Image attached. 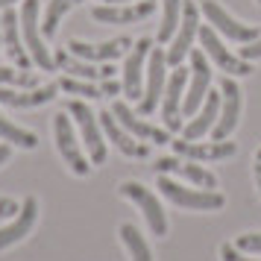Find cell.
Returning a JSON list of instances; mask_svg holds the SVG:
<instances>
[{
    "mask_svg": "<svg viewBox=\"0 0 261 261\" xmlns=\"http://www.w3.org/2000/svg\"><path fill=\"white\" fill-rule=\"evenodd\" d=\"M167 200L179 205V208H188V212H220L226 205V197L220 191H208V188H185L179 185L167 173H159V185Z\"/></svg>",
    "mask_w": 261,
    "mask_h": 261,
    "instance_id": "obj_1",
    "label": "cell"
},
{
    "mask_svg": "<svg viewBox=\"0 0 261 261\" xmlns=\"http://www.w3.org/2000/svg\"><path fill=\"white\" fill-rule=\"evenodd\" d=\"M21 36H24V47L30 53L33 65H38L41 71H53L56 59L50 56V50L44 47V38H41V24H38V0H24L21 3Z\"/></svg>",
    "mask_w": 261,
    "mask_h": 261,
    "instance_id": "obj_2",
    "label": "cell"
},
{
    "mask_svg": "<svg viewBox=\"0 0 261 261\" xmlns=\"http://www.w3.org/2000/svg\"><path fill=\"white\" fill-rule=\"evenodd\" d=\"M118 191H120V197H126L129 202L138 205V212L144 214V220H147V226H150V232H153L155 238L167 235V214H165V208H162V200H159L147 185L129 179V182H123Z\"/></svg>",
    "mask_w": 261,
    "mask_h": 261,
    "instance_id": "obj_3",
    "label": "cell"
},
{
    "mask_svg": "<svg viewBox=\"0 0 261 261\" xmlns=\"http://www.w3.org/2000/svg\"><path fill=\"white\" fill-rule=\"evenodd\" d=\"M53 135H56V147H59V155L65 159V165L73 176H88L91 173V159H85L83 150H80V141H76V132L71 126V118L59 112L53 118Z\"/></svg>",
    "mask_w": 261,
    "mask_h": 261,
    "instance_id": "obj_4",
    "label": "cell"
},
{
    "mask_svg": "<svg viewBox=\"0 0 261 261\" xmlns=\"http://www.w3.org/2000/svg\"><path fill=\"white\" fill-rule=\"evenodd\" d=\"M68 112L73 115L76 126H80V135H83V144L91 162L94 165H103L106 162V141H103V126H100V118H97L91 106H85L83 100H71L68 103Z\"/></svg>",
    "mask_w": 261,
    "mask_h": 261,
    "instance_id": "obj_5",
    "label": "cell"
},
{
    "mask_svg": "<svg viewBox=\"0 0 261 261\" xmlns=\"http://www.w3.org/2000/svg\"><path fill=\"white\" fill-rule=\"evenodd\" d=\"M197 38H200L205 56H208L220 71H226V76H249V73H252V62L241 59V56H232V53L223 47V41L217 38V30H214L212 24H200Z\"/></svg>",
    "mask_w": 261,
    "mask_h": 261,
    "instance_id": "obj_6",
    "label": "cell"
},
{
    "mask_svg": "<svg viewBox=\"0 0 261 261\" xmlns=\"http://www.w3.org/2000/svg\"><path fill=\"white\" fill-rule=\"evenodd\" d=\"M167 50L153 47L150 50V59H147V91L141 94V103H138V112L141 115H153L162 97H165V85H167Z\"/></svg>",
    "mask_w": 261,
    "mask_h": 261,
    "instance_id": "obj_7",
    "label": "cell"
},
{
    "mask_svg": "<svg viewBox=\"0 0 261 261\" xmlns=\"http://www.w3.org/2000/svg\"><path fill=\"white\" fill-rule=\"evenodd\" d=\"M212 91V68L205 59V50H191V76H188V94L182 100V115L194 118V112L202 106V100Z\"/></svg>",
    "mask_w": 261,
    "mask_h": 261,
    "instance_id": "obj_8",
    "label": "cell"
},
{
    "mask_svg": "<svg viewBox=\"0 0 261 261\" xmlns=\"http://www.w3.org/2000/svg\"><path fill=\"white\" fill-rule=\"evenodd\" d=\"M191 71H185V65H176L173 73L167 76L165 97H162V120H165L167 132L182 129V100H185V83H188Z\"/></svg>",
    "mask_w": 261,
    "mask_h": 261,
    "instance_id": "obj_9",
    "label": "cell"
},
{
    "mask_svg": "<svg viewBox=\"0 0 261 261\" xmlns=\"http://www.w3.org/2000/svg\"><path fill=\"white\" fill-rule=\"evenodd\" d=\"M200 33V9L185 0L182 3V21H179V30L176 36L170 38V47H167V65L170 68H176L185 62V56L191 53V44H194V38Z\"/></svg>",
    "mask_w": 261,
    "mask_h": 261,
    "instance_id": "obj_10",
    "label": "cell"
},
{
    "mask_svg": "<svg viewBox=\"0 0 261 261\" xmlns=\"http://www.w3.org/2000/svg\"><path fill=\"white\" fill-rule=\"evenodd\" d=\"M200 12L205 15V21L217 30V33H223L226 38H232V41H241V44H247V41H252V38H258V27L252 24H241V21H235L232 15L226 12L223 6L217 3V0H202Z\"/></svg>",
    "mask_w": 261,
    "mask_h": 261,
    "instance_id": "obj_11",
    "label": "cell"
},
{
    "mask_svg": "<svg viewBox=\"0 0 261 261\" xmlns=\"http://www.w3.org/2000/svg\"><path fill=\"white\" fill-rule=\"evenodd\" d=\"M238 120H241V88H238L235 76H226L220 83V118L214 123L212 138L214 141H226L235 132Z\"/></svg>",
    "mask_w": 261,
    "mask_h": 261,
    "instance_id": "obj_12",
    "label": "cell"
},
{
    "mask_svg": "<svg viewBox=\"0 0 261 261\" xmlns=\"http://www.w3.org/2000/svg\"><path fill=\"white\" fill-rule=\"evenodd\" d=\"M155 12V0H138V3H100L91 9V18L100 24H138Z\"/></svg>",
    "mask_w": 261,
    "mask_h": 261,
    "instance_id": "obj_13",
    "label": "cell"
},
{
    "mask_svg": "<svg viewBox=\"0 0 261 261\" xmlns=\"http://www.w3.org/2000/svg\"><path fill=\"white\" fill-rule=\"evenodd\" d=\"M150 50H153V41L150 38H138L132 44L129 56H126V65H123V94L129 100H138L141 94V80L147 73V59H150Z\"/></svg>",
    "mask_w": 261,
    "mask_h": 261,
    "instance_id": "obj_14",
    "label": "cell"
},
{
    "mask_svg": "<svg viewBox=\"0 0 261 261\" xmlns=\"http://www.w3.org/2000/svg\"><path fill=\"white\" fill-rule=\"evenodd\" d=\"M173 144V153L182 155V159H191V162H223V159H232L238 153V147L232 141H170Z\"/></svg>",
    "mask_w": 261,
    "mask_h": 261,
    "instance_id": "obj_15",
    "label": "cell"
},
{
    "mask_svg": "<svg viewBox=\"0 0 261 261\" xmlns=\"http://www.w3.org/2000/svg\"><path fill=\"white\" fill-rule=\"evenodd\" d=\"M112 115L118 118L120 126H126V129L138 138V141H153V144H170V132L162 129V126H153V123H147L144 118H138L135 112H132L123 100H115V106H112Z\"/></svg>",
    "mask_w": 261,
    "mask_h": 261,
    "instance_id": "obj_16",
    "label": "cell"
},
{
    "mask_svg": "<svg viewBox=\"0 0 261 261\" xmlns=\"http://www.w3.org/2000/svg\"><path fill=\"white\" fill-rule=\"evenodd\" d=\"M0 38H3V47L9 53V59L21 65V71H30L33 68V59L24 47V36H21V18L15 9H6L3 18H0Z\"/></svg>",
    "mask_w": 261,
    "mask_h": 261,
    "instance_id": "obj_17",
    "label": "cell"
},
{
    "mask_svg": "<svg viewBox=\"0 0 261 261\" xmlns=\"http://www.w3.org/2000/svg\"><path fill=\"white\" fill-rule=\"evenodd\" d=\"M155 173H179V176H185L188 182H194L197 188H208V191H217V176H214L208 167H202L200 162H179L176 155H170V159H159L153 165Z\"/></svg>",
    "mask_w": 261,
    "mask_h": 261,
    "instance_id": "obj_18",
    "label": "cell"
},
{
    "mask_svg": "<svg viewBox=\"0 0 261 261\" xmlns=\"http://www.w3.org/2000/svg\"><path fill=\"white\" fill-rule=\"evenodd\" d=\"M97 118H100V126H103V132H106V138L115 144L123 155H129V159H147V153H150L147 144L138 141L126 126H120L118 118H115L112 112H100Z\"/></svg>",
    "mask_w": 261,
    "mask_h": 261,
    "instance_id": "obj_19",
    "label": "cell"
},
{
    "mask_svg": "<svg viewBox=\"0 0 261 261\" xmlns=\"http://www.w3.org/2000/svg\"><path fill=\"white\" fill-rule=\"evenodd\" d=\"M36 220H38V200L36 197H27V200L21 202V212L12 217V223L0 229V249H9V247H15L18 241H24V238L33 232Z\"/></svg>",
    "mask_w": 261,
    "mask_h": 261,
    "instance_id": "obj_20",
    "label": "cell"
},
{
    "mask_svg": "<svg viewBox=\"0 0 261 261\" xmlns=\"http://www.w3.org/2000/svg\"><path fill=\"white\" fill-rule=\"evenodd\" d=\"M59 91H62L59 83L36 85V88H27V91H12V88L0 85V103L3 106H12V109H36V106L50 103V100H56Z\"/></svg>",
    "mask_w": 261,
    "mask_h": 261,
    "instance_id": "obj_21",
    "label": "cell"
},
{
    "mask_svg": "<svg viewBox=\"0 0 261 261\" xmlns=\"http://www.w3.org/2000/svg\"><path fill=\"white\" fill-rule=\"evenodd\" d=\"M68 50L85 62H115L132 50L129 38H112L103 44H85V41H68Z\"/></svg>",
    "mask_w": 261,
    "mask_h": 261,
    "instance_id": "obj_22",
    "label": "cell"
},
{
    "mask_svg": "<svg viewBox=\"0 0 261 261\" xmlns=\"http://www.w3.org/2000/svg\"><path fill=\"white\" fill-rule=\"evenodd\" d=\"M217 118H220V94L208 91V97L202 100V106L194 112V120L185 126L182 138H185V141H197L202 135H208V129H214Z\"/></svg>",
    "mask_w": 261,
    "mask_h": 261,
    "instance_id": "obj_23",
    "label": "cell"
},
{
    "mask_svg": "<svg viewBox=\"0 0 261 261\" xmlns=\"http://www.w3.org/2000/svg\"><path fill=\"white\" fill-rule=\"evenodd\" d=\"M56 68H59L65 76H76V80H103V71L100 68H94V62H85L80 59V56H73L71 50H59L56 56Z\"/></svg>",
    "mask_w": 261,
    "mask_h": 261,
    "instance_id": "obj_24",
    "label": "cell"
},
{
    "mask_svg": "<svg viewBox=\"0 0 261 261\" xmlns=\"http://www.w3.org/2000/svg\"><path fill=\"white\" fill-rule=\"evenodd\" d=\"M120 241H123V247L129 249L132 261H153V249H150V244L144 241V235L132 223L120 226Z\"/></svg>",
    "mask_w": 261,
    "mask_h": 261,
    "instance_id": "obj_25",
    "label": "cell"
},
{
    "mask_svg": "<svg viewBox=\"0 0 261 261\" xmlns=\"http://www.w3.org/2000/svg\"><path fill=\"white\" fill-rule=\"evenodd\" d=\"M182 3L185 0H162V24H159V41H170L176 36L182 21Z\"/></svg>",
    "mask_w": 261,
    "mask_h": 261,
    "instance_id": "obj_26",
    "label": "cell"
},
{
    "mask_svg": "<svg viewBox=\"0 0 261 261\" xmlns=\"http://www.w3.org/2000/svg\"><path fill=\"white\" fill-rule=\"evenodd\" d=\"M80 3H83V0H50L47 9H44V24H41V30H44V38H53V36H56L59 21H62L68 12H71L73 6H80Z\"/></svg>",
    "mask_w": 261,
    "mask_h": 261,
    "instance_id": "obj_27",
    "label": "cell"
},
{
    "mask_svg": "<svg viewBox=\"0 0 261 261\" xmlns=\"http://www.w3.org/2000/svg\"><path fill=\"white\" fill-rule=\"evenodd\" d=\"M0 141H9L15 147H24V150H33L38 147V135L30 129H21V126H15L9 118H3L0 115Z\"/></svg>",
    "mask_w": 261,
    "mask_h": 261,
    "instance_id": "obj_28",
    "label": "cell"
},
{
    "mask_svg": "<svg viewBox=\"0 0 261 261\" xmlns=\"http://www.w3.org/2000/svg\"><path fill=\"white\" fill-rule=\"evenodd\" d=\"M59 88L62 91H68V94H76V97H91V100L103 97V91H100V85L97 83H91V80H76V76H65V80H59Z\"/></svg>",
    "mask_w": 261,
    "mask_h": 261,
    "instance_id": "obj_29",
    "label": "cell"
},
{
    "mask_svg": "<svg viewBox=\"0 0 261 261\" xmlns=\"http://www.w3.org/2000/svg\"><path fill=\"white\" fill-rule=\"evenodd\" d=\"M0 85L36 88V85H38V73H33V71H15V68H0Z\"/></svg>",
    "mask_w": 261,
    "mask_h": 261,
    "instance_id": "obj_30",
    "label": "cell"
},
{
    "mask_svg": "<svg viewBox=\"0 0 261 261\" xmlns=\"http://www.w3.org/2000/svg\"><path fill=\"white\" fill-rule=\"evenodd\" d=\"M235 247L241 252H261V232H247L235 238Z\"/></svg>",
    "mask_w": 261,
    "mask_h": 261,
    "instance_id": "obj_31",
    "label": "cell"
},
{
    "mask_svg": "<svg viewBox=\"0 0 261 261\" xmlns=\"http://www.w3.org/2000/svg\"><path fill=\"white\" fill-rule=\"evenodd\" d=\"M220 261H255V258H247L235 244H229V241H226V244H220Z\"/></svg>",
    "mask_w": 261,
    "mask_h": 261,
    "instance_id": "obj_32",
    "label": "cell"
},
{
    "mask_svg": "<svg viewBox=\"0 0 261 261\" xmlns=\"http://www.w3.org/2000/svg\"><path fill=\"white\" fill-rule=\"evenodd\" d=\"M241 59H247V62L261 59V36L252 38V41H247V47H241Z\"/></svg>",
    "mask_w": 261,
    "mask_h": 261,
    "instance_id": "obj_33",
    "label": "cell"
},
{
    "mask_svg": "<svg viewBox=\"0 0 261 261\" xmlns=\"http://www.w3.org/2000/svg\"><path fill=\"white\" fill-rule=\"evenodd\" d=\"M100 91H103V97H115L123 91V85L115 80V76H109V80H100Z\"/></svg>",
    "mask_w": 261,
    "mask_h": 261,
    "instance_id": "obj_34",
    "label": "cell"
},
{
    "mask_svg": "<svg viewBox=\"0 0 261 261\" xmlns=\"http://www.w3.org/2000/svg\"><path fill=\"white\" fill-rule=\"evenodd\" d=\"M21 212V202L9 200V197H0V217H15Z\"/></svg>",
    "mask_w": 261,
    "mask_h": 261,
    "instance_id": "obj_35",
    "label": "cell"
},
{
    "mask_svg": "<svg viewBox=\"0 0 261 261\" xmlns=\"http://www.w3.org/2000/svg\"><path fill=\"white\" fill-rule=\"evenodd\" d=\"M252 173H255V188L261 191V147L255 153V159H252Z\"/></svg>",
    "mask_w": 261,
    "mask_h": 261,
    "instance_id": "obj_36",
    "label": "cell"
},
{
    "mask_svg": "<svg viewBox=\"0 0 261 261\" xmlns=\"http://www.w3.org/2000/svg\"><path fill=\"white\" fill-rule=\"evenodd\" d=\"M9 155H12L9 144H0V165H6V162H9Z\"/></svg>",
    "mask_w": 261,
    "mask_h": 261,
    "instance_id": "obj_37",
    "label": "cell"
},
{
    "mask_svg": "<svg viewBox=\"0 0 261 261\" xmlns=\"http://www.w3.org/2000/svg\"><path fill=\"white\" fill-rule=\"evenodd\" d=\"M12 3H18V0H0V9H9Z\"/></svg>",
    "mask_w": 261,
    "mask_h": 261,
    "instance_id": "obj_38",
    "label": "cell"
},
{
    "mask_svg": "<svg viewBox=\"0 0 261 261\" xmlns=\"http://www.w3.org/2000/svg\"><path fill=\"white\" fill-rule=\"evenodd\" d=\"M103 3H132V0H103Z\"/></svg>",
    "mask_w": 261,
    "mask_h": 261,
    "instance_id": "obj_39",
    "label": "cell"
},
{
    "mask_svg": "<svg viewBox=\"0 0 261 261\" xmlns=\"http://www.w3.org/2000/svg\"><path fill=\"white\" fill-rule=\"evenodd\" d=\"M0 47H3V38H0Z\"/></svg>",
    "mask_w": 261,
    "mask_h": 261,
    "instance_id": "obj_40",
    "label": "cell"
}]
</instances>
